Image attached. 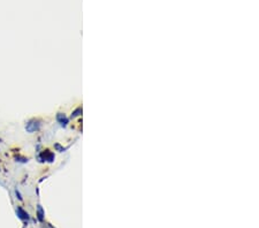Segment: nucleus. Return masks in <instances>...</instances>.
Returning a JSON list of instances; mask_svg holds the SVG:
<instances>
[{"mask_svg":"<svg viewBox=\"0 0 259 228\" xmlns=\"http://www.w3.org/2000/svg\"><path fill=\"white\" fill-rule=\"evenodd\" d=\"M38 128H39V123L38 122H35V121H30V122L26 125V127H25V129L29 133H34L35 130H38Z\"/></svg>","mask_w":259,"mask_h":228,"instance_id":"1","label":"nucleus"}]
</instances>
